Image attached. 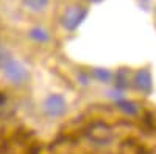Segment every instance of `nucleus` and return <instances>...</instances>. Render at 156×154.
Segmentation results:
<instances>
[{
    "mask_svg": "<svg viewBox=\"0 0 156 154\" xmlns=\"http://www.w3.org/2000/svg\"><path fill=\"white\" fill-rule=\"evenodd\" d=\"M119 106L122 108V111L123 112H126V114H136V111H137V106L134 104V103H131V101H126V100H122V101H119Z\"/></svg>",
    "mask_w": 156,
    "mask_h": 154,
    "instance_id": "8",
    "label": "nucleus"
},
{
    "mask_svg": "<svg viewBox=\"0 0 156 154\" xmlns=\"http://www.w3.org/2000/svg\"><path fill=\"white\" fill-rule=\"evenodd\" d=\"M44 109L48 115H51V117H58V115H62L64 112H66L67 103H66V100H64V97L53 94V95L45 98Z\"/></svg>",
    "mask_w": 156,
    "mask_h": 154,
    "instance_id": "2",
    "label": "nucleus"
},
{
    "mask_svg": "<svg viewBox=\"0 0 156 154\" xmlns=\"http://www.w3.org/2000/svg\"><path fill=\"white\" fill-rule=\"evenodd\" d=\"M23 5L31 11H44L48 5V0H23Z\"/></svg>",
    "mask_w": 156,
    "mask_h": 154,
    "instance_id": "5",
    "label": "nucleus"
},
{
    "mask_svg": "<svg viewBox=\"0 0 156 154\" xmlns=\"http://www.w3.org/2000/svg\"><path fill=\"white\" fill-rule=\"evenodd\" d=\"M5 73V78L11 83H14V84H22L28 80V70L27 67L23 66L22 62H19L17 59L12 58L8 64H6V67L2 70Z\"/></svg>",
    "mask_w": 156,
    "mask_h": 154,
    "instance_id": "1",
    "label": "nucleus"
},
{
    "mask_svg": "<svg viewBox=\"0 0 156 154\" xmlns=\"http://www.w3.org/2000/svg\"><path fill=\"white\" fill-rule=\"evenodd\" d=\"M86 17V9L83 8H78V6H72L66 11L62 19V23L67 30H75L78 25L83 22V19Z\"/></svg>",
    "mask_w": 156,
    "mask_h": 154,
    "instance_id": "3",
    "label": "nucleus"
},
{
    "mask_svg": "<svg viewBox=\"0 0 156 154\" xmlns=\"http://www.w3.org/2000/svg\"><path fill=\"white\" fill-rule=\"evenodd\" d=\"M136 86L140 89V91H150V86H151V80H150V73L145 70H140L136 75Z\"/></svg>",
    "mask_w": 156,
    "mask_h": 154,
    "instance_id": "4",
    "label": "nucleus"
},
{
    "mask_svg": "<svg viewBox=\"0 0 156 154\" xmlns=\"http://www.w3.org/2000/svg\"><path fill=\"white\" fill-rule=\"evenodd\" d=\"M30 36H31V39H34V41H37V42H47V41H48V33H47L44 28H41V27L33 28V30L30 31Z\"/></svg>",
    "mask_w": 156,
    "mask_h": 154,
    "instance_id": "6",
    "label": "nucleus"
},
{
    "mask_svg": "<svg viewBox=\"0 0 156 154\" xmlns=\"http://www.w3.org/2000/svg\"><path fill=\"white\" fill-rule=\"evenodd\" d=\"M11 59H12V55L9 53L5 47L0 45V70H3V69L6 67V64H8Z\"/></svg>",
    "mask_w": 156,
    "mask_h": 154,
    "instance_id": "7",
    "label": "nucleus"
},
{
    "mask_svg": "<svg viewBox=\"0 0 156 154\" xmlns=\"http://www.w3.org/2000/svg\"><path fill=\"white\" fill-rule=\"evenodd\" d=\"M95 76L98 80H101V81H109L111 80V73L109 72H106V70H95Z\"/></svg>",
    "mask_w": 156,
    "mask_h": 154,
    "instance_id": "9",
    "label": "nucleus"
}]
</instances>
